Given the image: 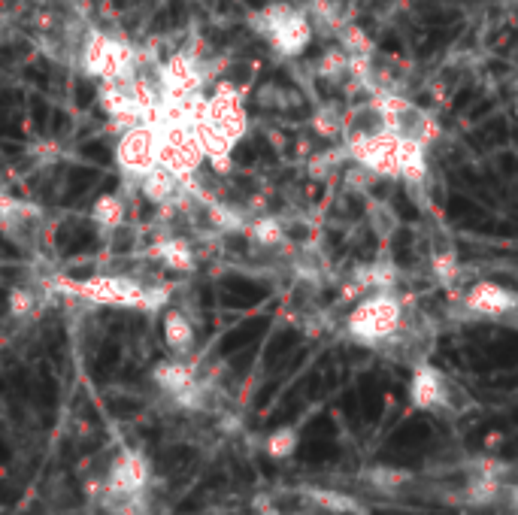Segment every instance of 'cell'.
I'll return each instance as SVG.
<instances>
[{
  "mask_svg": "<svg viewBox=\"0 0 518 515\" xmlns=\"http://www.w3.org/2000/svg\"><path fill=\"white\" fill-rule=\"evenodd\" d=\"M140 52L116 37H107L100 31H91L82 46V70L103 82H119L128 85L137 76Z\"/></svg>",
  "mask_w": 518,
  "mask_h": 515,
  "instance_id": "3",
  "label": "cell"
},
{
  "mask_svg": "<svg viewBox=\"0 0 518 515\" xmlns=\"http://www.w3.org/2000/svg\"><path fill=\"white\" fill-rule=\"evenodd\" d=\"M409 403L416 409H422V412H434V409L449 406L446 376L431 364H419L416 370H412V379H409Z\"/></svg>",
  "mask_w": 518,
  "mask_h": 515,
  "instance_id": "8",
  "label": "cell"
},
{
  "mask_svg": "<svg viewBox=\"0 0 518 515\" xmlns=\"http://www.w3.org/2000/svg\"><path fill=\"white\" fill-rule=\"evenodd\" d=\"M152 379H155V385H158L161 391H167L173 400H176L179 394H185V391L197 382L194 367H191V364H185L182 358L161 361V364L152 370Z\"/></svg>",
  "mask_w": 518,
  "mask_h": 515,
  "instance_id": "11",
  "label": "cell"
},
{
  "mask_svg": "<svg viewBox=\"0 0 518 515\" xmlns=\"http://www.w3.org/2000/svg\"><path fill=\"white\" fill-rule=\"evenodd\" d=\"M309 497V503H316L319 509L331 512V515H367V509L361 506V500L343 494V491H331V488H306L303 491Z\"/></svg>",
  "mask_w": 518,
  "mask_h": 515,
  "instance_id": "14",
  "label": "cell"
},
{
  "mask_svg": "<svg viewBox=\"0 0 518 515\" xmlns=\"http://www.w3.org/2000/svg\"><path fill=\"white\" fill-rule=\"evenodd\" d=\"M140 191H143V197H146L149 203L161 206V203H167V200L179 191V179H176L170 170H164L161 164H155L149 173L140 176Z\"/></svg>",
  "mask_w": 518,
  "mask_h": 515,
  "instance_id": "15",
  "label": "cell"
},
{
  "mask_svg": "<svg viewBox=\"0 0 518 515\" xmlns=\"http://www.w3.org/2000/svg\"><path fill=\"white\" fill-rule=\"evenodd\" d=\"M337 37H340V49L346 52V55H373V37L361 28V25H349V22H343L340 28H337Z\"/></svg>",
  "mask_w": 518,
  "mask_h": 515,
  "instance_id": "20",
  "label": "cell"
},
{
  "mask_svg": "<svg viewBox=\"0 0 518 515\" xmlns=\"http://www.w3.org/2000/svg\"><path fill=\"white\" fill-rule=\"evenodd\" d=\"M149 258L161 261L164 267H170L176 273H191L194 270V252L179 237H161V240H155L152 249H149Z\"/></svg>",
  "mask_w": 518,
  "mask_h": 515,
  "instance_id": "12",
  "label": "cell"
},
{
  "mask_svg": "<svg viewBox=\"0 0 518 515\" xmlns=\"http://www.w3.org/2000/svg\"><path fill=\"white\" fill-rule=\"evenodd\" d=\"M346 149L343 146H334V149H325L319 155L309 158V176L313 179H331L334 173H343V164H346Z\"/></svg>",
  "mask_w": 518,
  "mask_h": 515,
  "instance_id": "19",
  "label": "cell"
},
{
  "mask_svg": "<svg viewBox=\"0 0 518 515\" xmlns=\"http://www.w3.org/2000/svg\"><path fill=\"white\" fill-rule=\"evenodd\" d=\"M267 40L282 55H300L309 43H313V25H309L306 13H300V10L291 7L288 16L276 25V31Z\"/></svg>",
  "mask_w": 518,
  "mask_h": 515,
  "instance_id": "9",
  "label": "cell"
},
{
  "mask_svg": "<svg viewBox=\"0 0 518 515\" xmlns=\"http://www.w3.org/2000/svg\"><path fill=\"white\" fill-rule=\"evenodd\" d=\"M64 291L91 300V303H103V306H134V309H158L167 303V288H146L134 279H122V276H94L85 282H61Z\"/></svg>",
  "mask_w": 518,
  "mask_h": 515,
  "instance_id": "2",
  "label": "cell"
},
{
  "mask_svg": "<svg viewBox=\"0 0 518 515\" xmlns=\"http://www.w3.org/2000/svg\"><path fill=\"white\" fill-rule=\"evenodd\" d=\"M434 276H437V282H443L446 288H452V285L458 282L461 267H458V261H455V255H452V252H440V255H434Z\"/></svg>",
  "mask_w": 518,
  "mask_h": 515,
  "instance_id": "26",
  "label": "cell"
},
{
  "mask_svg": "<svg viewBox=\"0 0 518 515\" xmlns=\"http://www.w3.org/2000/svg\"><path fill=\"white\" fill-rule=\"evenodd\" d=\"M515 294L497 282H476L467 288L464 294V309L473 316H482V319H503V316H512L515 313Z\"/></svg>",
  "mask_w": 518,
  "mask_h": 515,
  "instance_id": "7",
  "label": "cell"
},
{
  "mask_svg": "<svg viewBox=\"0 0 518 515\" xmlns=\"http://www.w3.org/2000/svg\"><path fill=\"white\" fill-rule=\"evenodd\" d=\"M152 479L149 461L140 452H122L113 458L110 470H107V488L125 497H140L146 491Z\"/></svg>",
  "mask_w": 518,
  "mask_h": 515,
  "instance_id": "6",
  "label": "cell"
},
{
  "mask_svg": "<svg viewBox=\"0 0 518 515\" xmlns=\"http://www.w3.org/2000/svg\"><path fill=\"white\" fill-rule=\"evenodd\" d=\"M352 279L364 288V291H391L397 285V267L388 261H373L364 264L352 273Z\"/></svg>",
  "mask_w": 518,
  "mask_h": 515,
  "instance_id": "17",
  "label": "cell"
},
{
  "mask_svg": "<svg viewBox=\"0 0 518 515\" xmlns=\"http://www.w3.org/2000/svg\"><path fill=\"white\" fill-rule=\"evenodd\" d=\"M346 67H349V55H346L340 46L325 49V52H322V58H319V64H316L319 76H322V79H328V82H340V79H346Z\"/></svg>",
  "mask_w": 518,
  "mask_h": 515,
  "instance_id": "23",
  "label": "cell"
},
{
  "mask_svg": "<svg viewBox=\"0 0 518 515\" xmlns=\"http://www.w3.org/2000/svg\"><path fill=\"white\" fill-rule=\"evenodd\" d=\"M255 515H279V509H276V506H270V503H261Z\"/></svg>",
  "mask_w": 518,
  "mask_h": 515,
  "instance_id": "27",
  "label": "cell"
},
{
  "mask_svg": "<svg viewBox=\"0 0 518 515\" xmlns=\"http://www.w3.org/2000/svg\"><path fill=\"white\" fill-rule=\"evenodd\" d=\"M164 343L176 358H185L194 349V325L182 309L164 313Z\"/></svg>",
  "mask_w": 518,
  "mask_h": 515,
  "instance_id": "13",
  "label": "cell"
},
{
  "mask_svg": "<svg viewBox=\"0 0 518 515\" xmlns=\"http://www.w3.org/2000/svg\"><path fill=\"white\" fill-rule=\"evenodd\" d=\"M116 161H119L122 173H125V176H131V179H140L143 173H149V170L158 164L155 125L140 122V125L128 128L125 134H119Z\"/></svg>",
  "mask_w": 518,
  "mask_h": 515,
  "instance_id": "5",
  "label": "cell"
},
{
  "mask_svg": "<svg viewBox=\"0 0 518 515\" xmlns=\"http://www.w3.org/2000/svg\"><path fill=\"white\" fill-rule=\"evenodd\" d=\"M309 128H313V134L322 140H340L346 131V113L337 107V103H325V107H319L313 113V119H309Z\"/></svg>",
  "mask_w": 518,
  "mask_h": 515,
  "instance_id": "18",
  "label": "cell"
},
{
  "mask_svg": "<svg viewBox=\"0 0 518 515\" xmlns=\"http://www.w3.org/2000/svg\"><path fill=\"white\" fill-rule=\"evenodd\" d=\"M416 473L412 470H406V467H391V464H376V467H367L364 473H361V482L373 491V494H379V497H397V494H403L409 485H416Z\"/></svg>",
  "mask_w": 518,
  "mask_h": 515,
  "instance_id": "10",
  "label": "cell"
},
{
  "mask_svg": "<svg viewBox=\"0 0 518 515\" xmlns=\"http://www.w3.org/2000/svg\"><path fill=\"white\" fill-rule=\"evenodd\" d=\"M210 222L222 231H246L249 228L243 213L231 210V206H225V203H210Z\"/></svg>",
  "mask_w": 518,
  "mask_h": 515,
  "instance_id": "24",
  "label": "cell"
},
{
  "mask_svg": "<svg viewBox=\"0 0 518 515\" xmlns=\"http://www.w3.org/2000/svg\"><path fill=\"white\" fill-rule=\"evenodd\" d=\"M249 240H255L258 246H279L285 240V231H282V222L273 219V216H261V219H252V225L246 228Z\"/></svg>",
  "mask_w": 518,
  "mask_h": 515,
  "instance_id": "22",
  "label": "cell"
},
{
  "mask_svg": "<svg viewBox=\"0 0 518 515\" xmlns=\"http://www.w3.org/2000/svg\"><path fill=\"white\" fill-rule=\"evenodd\" d=\"M7 306H10L13 319H28V316H34V309H37V294L31 288H13L10 297H7Z\"/></svg>",
  "mask_w": 518,
  "mask_h": 515,
  "instance_id": "25",
  "label": "cell"
},
{
  "mask_svg": "<svg viewBox=\"0 0 518 515\" xmlns=\"http://www.w3.org/2000/svg\"><path fill=\"white\" fill-rule=\"evenodd\" d=\"M349 337H355L364 346L391 343L403 331V300L391 291L367 294L352 313H349Z\"/></svg>",
  "mask_w": 518,
  "mask_h": 515,
  "instance_id": "1",
  "label": "cell"
},
{
  "mask_svg": "<svg viewBox=\"0 0 518 515\" xmlns=\"http://www.w3.org/2000/svg\"><path fill=\"white\" fill-rule=\"evenodd\" d=\"M297 443H300V434H297V428H291V425H285V428H276L270 437H267V443H264V452L273 458V461H285V458H291L294 452H297Z\"/></svg>",
  "mask_w": 518,
  "mask_h": 515,
  "instance_id": "21",
  "label": "cell"
},
{
  "mask_svg": "<svg viewBox=\"0 0 518 515\" xmlns=\"http://www.w3.org/2000/svg\"><path fill=\"white\" fill-rule=\"evenodd\" d=\"M125 213H128V206L119 194H100L91 206V219L97 228L103 231H116L125 225Z\"/></svg>",
  "mask_w": 518,
  "mask_h": 515,
  "instance_id": "16",
  "label": "cell"
},
{
  "mask_svg": "<svg viewBox=\"0 0 518 515\" xmlns=\"http://www.w3.org/2000/svg\"><path fill=\"white\" fill-rule=\"evenodd\" d=\"M194 122L206 125L210 131L222 134L231 146H237L246 137V131H249L246 94L234 82L222 79L219 88L210 97H206V103L200 107V113L194 116Z\"/></svg>",
  "mask_w": 518,
  "mask_h": 515,
  "instance_id": "4",
  "label": "cell"
}]
</instances>
